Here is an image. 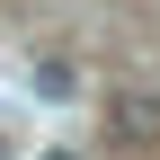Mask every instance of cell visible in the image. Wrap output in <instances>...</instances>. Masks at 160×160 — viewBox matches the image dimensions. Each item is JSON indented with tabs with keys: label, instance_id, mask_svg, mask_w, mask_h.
I'll return each mask as SVG.
<instances>
[{
	"label": "cell",
	"instance_id": "1",
	"mask_svg": "<svg viewBox=\"0 0 160 160\" xmlns=\"http://www.w3.org/2000/svg\"><path fill=\"white\" fill-rule=\"evenodd\" d=\"M107 142L116 151H160V89H116L107 98Z\"/></svg>",
	"mask_w": 160,
	"mask_h": 160
},
{
	"label": "cell",
	"instance_id": "3",
	"mask_svg": "<svg viewBox=\"0 0 160 160\" xmlns=\"http://www.w3.org/2000/svg\"><path fill=\"white\" fill-rule=\"evenodd\" d=\"M45 160H80V151H45Z\"/></svg>",
	"mask_w": 160,
	"mask_h": 160
},
{
	"label": "cell",
	"instance_id": "2",
	"mask_svg": "<svg viewBox=\"0 0 160 160\" xmlns=\"http://www.w3.org/2000/svg\"><path fill=\"white\" fill-rule=\"evenodd\" d=\"M80 89V71L71 62H53V53H45V62H36V98H71Z\"/></svg>",
	"mask_w": 160,
	"mask_h": 160
}]
</instances>
